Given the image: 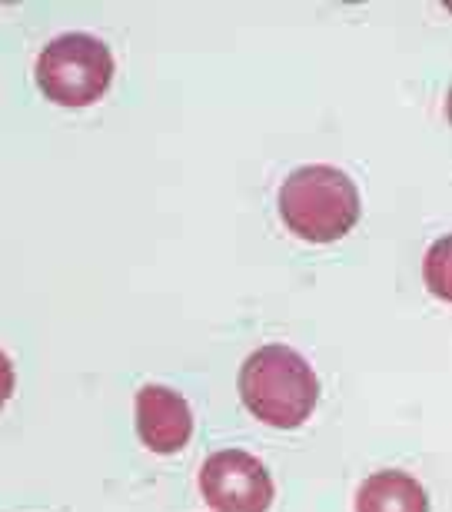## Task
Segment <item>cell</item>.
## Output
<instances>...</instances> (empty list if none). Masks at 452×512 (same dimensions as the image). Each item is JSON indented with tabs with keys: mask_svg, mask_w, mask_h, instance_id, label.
I'll return each instance as SVG.
<instances>
[{
	"mask_svg": "<svg viewBox=\"0 0 452 512\" xmlns=\"http://www.w3.org/2000/svg\"><path fill=\"white\" fill-rule=\"evenodd\" d=\"M137 433L150 453H180L193 436L190 403L167 386H143L137 393Z\"/></svg>",
	"mask_w": 452,
	"mask_h": 512,
	"instance_id": "5",
	"label": "cell"
},
{
	"mask_svg": "<svg viewBox=\"0 0 452 512\" xmlns=\"http://www.w3.org/2000/svg\"><path fill=\"white\" fill-rule=\"evenodd\" d=\"M240 399L260 423L273 429H296L320 403V380L296 350L270 343L243 363Z\"/></svg>",
	"mask_w": 452,
	"mask_h": 512,
	"instance_id": "1",
	"label": "cell"
},
{
	"mask_svg": "<svg viewBox=\"0 0 452 512\" xmlns=\"http://www.w3.org/2000/svg\"><path fill=\"white\" fill-rule=\"evenodd\" d=\"M14 366H10L7 353H0V409L7 406V399L14 396Z\"/></svg>",
	"mask_w": 452,
	"mask_h": 512,
	"instance_id": "7",
	"label": "cell"
},
{
	"mask_svg": "<svg viewBox=\"0 0 452 512\" xmlns=\"http://www.w3.org/2000/svg\"><path fill=\"white\" fill-rule=\"evenodd\" d=\"M356 183L339 167L313 163L293 170L280 187V217L306 243H333L359 223Z\"/></svg>",
	"mask_w": 452,
	"mask_h": 512,
	"instance_id": "2",
	"label": "cell"
},
{
	"mask_svg": "<svg viewBox=\"0 0 452 512\" xmlns=\"http://www.w3.org/2000/svg\"><path fill=\"white\" fill-rule=\"evenodd\" d=\"M200 493L213 512H266L273 506V476L246 449H220L200 469Z\"/></svg>",
	"mask_w": 452,
	"mask_h": 512,
	"instance_id": "4",
	"label": "cell"
},
{
	"mask_svg": "<svg viewBox=\"0 0 452 512\" xmlns=\"http://www.w3.org/2000/svg\"><path fill=\"white\" fill-rule=\"evenodd\" d=\"M113 54L94 34H60L40 50L37 87L60 107H90L107 94Z\"/></svg>",
	"mask_w": 452,
	"mask_h": 512,
	"instance_id": "3",
	"label": "cell"
},
{
	"mask_svg": "<svg viewBox=\"0 0 452 512\" xmlns=\"http://www.w3.org/2000/svg\"><path fill=\"white\" fill-rule=\"evenodd\" d=\"M356 512H429L426 489L403 469H383L359 486Z\"/></svg>",
	"mask_w": 452,
	"mask_h": 512,
	"instance_id": "6",
	"label": "cell"
}]
</instances>
